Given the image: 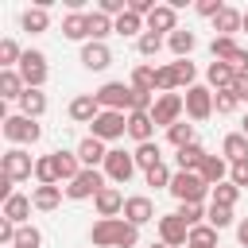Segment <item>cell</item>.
Segmentation results:
<instances>
[{"label": "cell", "instance_id": "cell-1", "mask_svg": "<svg viewBox=\"0 0 248 248\" xmlns=\"http://www.w3.org/2000/svg\"><path fill=\"white\" fill-rule=\"evenodd\" d=\"M89 240H93L97 248H136L140 229L128 225L124 217H105V221H97V225L89 229Z\"/></svg>", "mask_w": 248, "mask_h": 248}, {"label": "cell", "instance_id": "cell-2", "mask_svg": "<svg viewBox=\"0 0 248 248\" xmlns=\"http://www.w3.org/2000/svg\"><path fill=\"white\" fill-rule=\"evenodd\" d=\"M209 190H213V186H209L198 170H174V178H170V198H178V205H186V202H202Z\"/></svg>", "mask_w": 248, "mask_h": 248}, {"label": "cell", "instance_id": "cell-3", "mask_svg": "<svg viewBox=\"0 0 248 248\" xmlns=\"http://www.w3.org/2000/svg\"><path fill=\"white\" fill-rule=\"evenodd\" d=\"M182 112H186V97H182V93H159L155 105H151L155 128H174V124L182 120Z\"/></svg>", "mask_w": 248, "mask_h": 248}, {"label": "cell", "instance_id": "cell-4", "mask_svg": "<svg viewBox=\"0 0 248 248\" xmlns=\"http://www.w3.org/2000/svg\"><path fill=\"white\" fill-rule=\"evenodd\" d=\"M0 124H4V140H8V143H16V147H23V143H39V136H43L39 120H31V116H23V112L4 116Z\"/></svg>", "mask_w": 248, "mask_h": 248}, {"label": "cell", "instance_id": "cell-5", "mask_svg": "<svg viewBox=\"0 0 248 248\" xmlns=\"http://www.w3.org/2000/svg\"><path fill=\"white\" fill-rule=\"evenodd\" d=\"M93 97H97V105H101V108H112V112H132L136 89H132V85H124V81H105Z\"/></svg>", "mask_w": 248, "mask_h": 248}, {"label": "cell", "instance_id": "cell-6", "mask_svg": "<svg viewBox=\"0 0 248 248\" xmlns=\"http://www.w3.org/2000/svg\"><path fill=\"white\" fill-rule=\"evenodd\" d=\"M89 136H97L101 143L128 136V112H112V108H101V116L89 124Z\"/></svg>", "mask_w": 248, "mask_h": 248}, {"label": "cell", "instance_id": "cell-7", "mask_svg": "<svg viewBox=\"0 0 248 248\" xmlns=\"http://www.w3.org/2000/svg\"><path fill=\"white\" fill-rule=\"evenodd\" d=\"M136 170H140V167H136V155H132V151H124V147H108V155H105V178H108V182L124 186Z\"/></svg>", "mask_w": 248, "mask_h": 248}, {"label": "cell", "instance_id": "cell-8", "mask_svg": "<svg viewBox=\"0 0 248 248\" xmlns=\"http://www.w3.org/2000/svg\"><path fill=\"white\" fill-rule=\"evenodd\" d=\"M62 190H66V198H74V202L97 198V194L105 190V170H97V167H85V170H81L74 182H66Z\"/></svg>", "mask_w": 248, "mask_h": 248}, {"label": "cell", "instance_id": "cell-9", "mask_svg": "<svg viewBox=\"0 0 248 248\" xmlns=\"http://www.w3.org/2000/svg\"><path fill=\"white\" fill-rule=\"evenodd\" d=\"M16 70H19V78H23L27 89H43V85H46V74H50L43 50H23V62H19Z\"/></svg>", "mask_w": 248, "mask_h": 248}, {"label": "cell", "instance_id": "cell-10", "mask_svg": "<svg viewBox=\"0 0 248 248\" xmlns=\"http://www.w3.org/2000/svg\"><path fill=\"white\" fill-rule=\"evenodd\" d=\"M186 116L194 124H205L213 116V89L209 85H190L186 89Z\"/></svg>", "mask_w": 248, "mask_h": 248}, {"label": "cell", "instance_id": "cell-11", "mask_svg": "<svg viewBox=\"0 0 248 248\" xmlns=\"http://www.w3.org/2000/svg\"><path fill=\"white\" fill-rule=\"evenodd\" d=\"M0 170H4V178H12V182H23V178H31V174H35V159H31V151H23V147H12V151H4V159H0Z\"/></svg>", "mask_w": 248, "mask_h": 248}, {"label": "cell", "instance_id": "cell-12", "mask_svg": "<svg viewBox=\"0 0 248 248\" xmlns=\"http://www.w3.org/2000/svg\"><path fill=\"white\" fill-rule=\"evenodd\" d=\"M159 240L170 244V248H186V240H190V225H186L178 213H167V217H159Z\"/></svg>", "mask_w": 248, "mask_h": 248}, {"label": "cell", "instance_id": "cell-13", "mask_svg": "<svg viewBox=\"0 0 248 248\" xmlns=\"http://www.w3.org/2000/svg\"><path fill=\"white\" fill-rule=\"evenodd\" d=\"M143 23H147V31H155V35H174V31H178V8H174V4H159Z\"/></svg>", "mask_w": 248, "mask_h": 248}, {"label": "cell", "instance_id": "cell-14", "mask_svg": "<svg viewBox=\"0 0 248 248\" xmlns=\"http://www.w3.org/2000/svg\"><path fill=\"white\" fill-rule=\"evenodd\" d=\"M128 225H147V221H155V205H151V198H143V194H132L128 202H124V213H120Z\"/></svg>", "mask_w": 248, "mask_h": 248}, {"label": "cell", "instance_id": "cell-15", "mask_svg": "<svg viewBox=\"0 0 248 248\" xmlns=\"http://www.w3.org/2000/svg\"><path fill=\"white\" fill-rule=\"evenodd\" d=\"M66 112H70V120H74V124H93V120L101 116V105H97V97H93V93H78V97L70 101V108H66Z\"/></svg>", "mask_w": 248, "mask_h": 248}, {"label": "cell", "instance_id": "cell-16", "mask_svg": "<svg viewBox=\"0 0 248 248\" xmlns=\"http://www.w3.org/2000/svg\"><path fill=\"white\" fill-rule=\"evenodd\" d=\"M124 202H128V198H124L116 186H105V190L93 198V205H97V217H101V221H105V217H120V213H124Z\"/></svg>", "mask_w": 248, "mask_h": 248}, {"label": "cell", "instance_id": "cell-17", "mask_svg": "<svg viewBox=\"0 0 248 248\" xmlns=\"http://www.w3.org/2000/svg\"><path fill=\"white\" fill-rule=\"evenodd\" d=\"M74 151H78L81 167H105V155H108V147H105V143H101L97 136H85V140H81V143H78Z\"/></svg>", "mask_w": 248, "mask_h": 248}, {"label": "cell", "instance_id": "cell-18", "mask_svg": "<svg viewBox=\"0 0 248 248\" xmlns=\"http://www.w3.org/2000/svg\"><path fill=\"white\" fill-rule=\"evenodd\" d=\"M81 66L85 70H108L112 66V50L105 43H85L81 46Z\"/></svg>", "mask_w": 248, "mask_h": 248}, {"label": "cell", "instance_id": "cell-19", "mask_svg": "<svg viewBox=\"0 0 248 248\" xmlns=\"http://www.w3.org/2000/svg\"><path fill=\"white\" fill-rule=\"evenodd\" d=\"M205 81H209V89H213V93H225V89H232V81H236V70H232L229 62H209V70H205Z\"/></svg>", "mask_w": 248, "mask_h": 248}, {"label": "cell", "instance_id": "cell-20", "mask_svg": "<svg viewBox=\"0 0 248 248\" xmlns=\"http://www.w3.org/2000/svg\"><path fill=\"white\" fill-rule=\"evenodd\" d=\"M35 182L39 186H58L62 182V170H58V155H39L35 159Z\"/></svg>", "mask_w": 248, "mask_h": 248}, {"label": "cell", "instance_id": "cell-21", "mask_svg": "<svg viewBox=\"0 0 248 248\" xmlns=\"http://www.w3.org/2000/svg\"><path fill=\"white\" fill-rule=\"evenodd\" d=\"M229 167H232V163H229L225 155H205V163H202L198 174H202L209 186H221V182H229Z\"/></svg>", "mask_w": 248, "mask_h": 248}, {"label": "cell", "instance_id": "cell-22", "mask_svg": "<svg viewBox=\"0 0 248 248\" xmlns=\"http://www.w3.org/2000/svg\"><path fill=\"white\" fill-rule=\"evenodd\" d=\"M128 136H132L136 143H151V136H155L151 112H128Z\"/></svg>", "mask_w": 248, "mask_h": 248}, {"label": "cell", "instance_id": "cell-23", "mask_svg": "<svg viewBox=\"0 0 248 248\" xmlns=\"http://www.w3.org/2000/svg\"><path fill=\"white\" fill-rule=\"evenodd\" d=\"M31 209H35V202H31L27 194H12V198L4 202V217H8L12 225H27Z\"/></svg>", "mask_w": 248, "mask_h": 248}, {"label": "cell", "instance_id": "cell-24", "mask_svg": "<svg viewBox=\"0 0 248 248\" xmlns=\"http://www.w3.org/2000/svg\"><path fill=\"white\" fill-rule=\"evenodd\" d=\"M240 23H244V12L229 8V4H225V8H221V12L213 16V31H217V35H229V39H232V35L240 31Z\"/></svg>", "mask_w": 248, "mask_h": 248}, {"label": "cell", "instance_id": "cell-25", "mask_svg": "<svg viewBox=\"0 0 248 248\" xmlns=\"http://www.w3.org/2000/svg\"><path fill=\"white\" fill-rule=\"evenodd\" d=\"M205 155H209V151H205L202 143H186V147L174 151V163H178V170H202Z\"/></svg>", "mask_w": 248, "mask_h": 248}, {"label": "cell", "instance_id": "cell-26", "mask_svg": "<svg viewBox=\"0 0 248 248\" xmlns=\"http://www.w3.org/2000/svg\"><path fill=\"white\" fill-rule=\"evenodd\" d=\"M62 35L74 39V43L89 39V12H70V16L62 19Z\"/></svg>", "mask_w": 248, "mask_h": 248}, {"label": "cell", "instance_id": "cell-27", "mask_svg": "<svg viewBox=\"0 0 248 248\" xmlns=\"http://www.w3.org/2000/svg\"><path fill=\"white\" fill-rule=\"evenodd\" d=\"M221 155H225L229 163L248 159V136H244V132H229V136L221 140Z\"/></svg>", "mask_w": 248, "mask_h": 248}, {"label": "cell", "instance_id": "cell-28", "mask_svg": "<svg viewBox=\"0 0 248 248\" xmlns=\"http://www.w3.org/2000/svg\"><path fill=\"white\" fill-rule=\"evenodd\" d=\"M23 93H27V85H23L19 70H0V97L4 101H19Z\"/></svg>", "mask_w": 248, "mask_h": 248}, {"label": "cell", "instance_id": "cell-29", "mask_svg": "<svg viewBox=\"0 0 248 248\" xmlns=\"http://www.w3.org/2000/svg\"><path fill=\"white\" fill-rule=\"evenodd\" d=\"M62 186H35L31 190V202H35V209H43V213H50V209H58V202H62Z\"/></svg>", "mask_w": 248, "mask_h": 248}, {"label": "cell", "instance_id": "cell-30", "mask_svg": "<svg viewBox=\"0 0 248 248\" xmlns=\"http://www.w3.org/2000/svg\"><path fill=\"white\" fill-rule=\"evenodd\" d=\"M167 46H170V54H174V58H190V50L198 46V39H194V31L178 27L174 35H167Z\"/></svg>", "mask_w": 248, "mask_h": 248}, {"label": "cell", "instance_id": "cell-31", "mask_svg": "<svg viewBox=\"0 0 248 248\" xmlns=\"http://www.w3.org/2000/svg\"><path fill=\"white\" fill-rule=\"evenodd\" d=\"M19 112L31 116V120H39V116L46 112V93H43V89H27V93L19 97Z\"/></svg>", "mask_w": 248, "mask_h": 248}, {"label": "cell", "instance_id": "cell-32", "mask_svg": "<svg viewBox=\"0 0 248 248\" xmlns=\"http://www.w3.org/2000/svg\"><path fill=\"white\" fill-rule=\"evenodd\" d=\"M50 27V12L43 8V4H35V8H27L23 12V31H31V35H43Z\"/></svg>", "mask_w": 248, "mask_h": 248}, {"label": "cell", "instance_id": "cell-33", "mask_svg": "<svg viewBox=\"0 0 248 248\" xmlns=\"http://www.w3.org/2000/svg\"><path fill=\"white\" fill-rule=\"evenodd\" d=\"M112 31H116V35H136V39H140V35L147 31V23H143V19L128 8L124 16H116V19H112Z\"/></svg>", "mask_w": 248, "mask_h": 248}, {"label": "cell", "instance_id": "cell-34", "mask_svg": "<svg viewBox=\"0 0 248 248\" xmlns=\"http://www.w3.org/2000/svg\"><path fill=\"white\" fill-rule=\"evenodd\" d=\"M236 50H240V43H236V39H229V35H213V43H209L213 62H232V58H236Z\"/></svg>", "mask_w": 248, "mask_h": 248}, {"label": "cell", "instance_id": "cell-35", "mask_svg": "<svg viewBox=\"0 0 248 248\" xmlns=\"http://www.w3.org/2000/svg\"><path fill=\"white\" fill-rule=\"evenodd\" d=\"M132 155H136V167H140V170H151V167H159V163H163V151H159V143H155V140H151V143H136V151H132Z\"/></svg>", "mask_w": 248, "mask_h": 248}, {"label": "cell", "instance_id": "cell-36", "mask_svg": "<svg viewBox=\"0 0 248 248\" xmlns=\"http://www.w3.org/2000/svg\"><path fill=\"white\" fill-rule=\"evenodd\" d=\"M132 89H136V93H155V66L140 62V66L132 70Z\"/></svg>", "mask_w": 248, "mask_h": 248}, {"label": "cell", "instance_id": "cell-37", "mask_svg": "<svg viewBox=\"0 0 248 248\" xmlns=\"http://www.w3.org/2000/svg\"><path fill=\"white\" fill-rule=\"evenodd\" d=\"M58 155V170H62V182H74L85 167H81V159H78V151H54Z\"/></svg>", "mask_w": 248, "mask_h": 248}, {"label": "cell", "instance_id": "cell-38", "mask_svg": "<svg viewBox=\"0 0 248 248\" xmlns=\"http://www.w3.org/2000/svg\"><path fill=\"white\" fill-rule=\"evenodd\" d=\"M236 198H240V186H232V182H221V186L209 190V205H225V209H232Z\"/></svg>", "mask_w": 248, "mask_h": 248}, {"label": "cell", "instance_id": "cell-39", "mask_svg": "<svg viewBox=\"0 0 248 248\" xmlns=\"http://www.w3.org/2000/svg\"><path fill=\"white\" fill-rule=\"evenodd\" d=\"M186 248H217V229L213 225H194Z\"/></svg>", "mask_w": 248, "mask_h": 248}, {"label": "cell", "instance_id": "cell-40", "mask_svg": "<svg viewBox=\"0 0 248 248\" xmlns=\"http://www.w3.org/2000/svg\"><path fill=\"white\" fill-rule=\"evenodd\" d=\"M105 35H112V19L105 12H89V43H105Z\"/></svg>", "mask_w": 248, "mask_h": 248}, {"label": "cell", "instance_id": "cell-41", "mask_svg": "<svg viewBox=\"0 0 248 248\" xmlns=\"http://www.w3.org/2000/svg\"><path fill=\"white\" fill-rule=\"evenodd\" d=\"M167 143L178 151V147H186V143H198L194 140V124H186V120H178L174 128H167Z\"/></svg>", "mask_w": 248, "mask_h": 248}, {"label": "cell", "instance_id": "cell-42", "mask_svg": "<svg viewBox=\"0 0 248 248\" xmlns=\"http://www.w3.org/2000/svg\"><path fill=\"white\" fill-rule=\"evenodd\" d=\"M163 43H167V35H155V31H143V35L136 39V50H140L143 58H155V54L163 50Z\"/></svg>", "mask_w": 248, "mask_h": 248}, {"label": "cell", "instance_id": "cell-43", "mask_svg": "<svg viewBox=\"0 0 248 248\" xmlns=\"http://www.w3.org/2000/svg\"><path fill=\"white\" fill-rule=\"evenodd\" d=\"M170 66H174V81H178V89H190L194 78H198V66H194L190 58H174Z\"/></svg>", "mask_w": 248, "mask_h": 248}, {"label": "cell", "instance_id": "cell-44", "mask_svg": "<svg viewBox=\"0 0 248 248\" xmlns=\"http://www.w3.org/2000/svg\"><path fill=\"white\" fill-rule=\"evenodd\" d=\"M205 213H209V209H205L202 202H186V205H178V217H182L190 229H194V225H205Z\"/></svg>", "mask_w": 248, "mask_h": 248}, {"label": "cell", "instance_id": "cell-45", "mask_svg": "<svg viewBox=\"0 0 248 248\" xmlns=\"http://www.w3.org/2000/svg\"><path fill=\"white\" fill-rule=\"evenodd\" d=\"M12 248H43V232H39L35 225H19L16 244H12Z\"/></svg>", "mask_w": 248, "mask_h": 248}, {"label": "cell", "instance_id": "cell-46", "mask_svg": "<svg viewBox=\"0 0 248 248\" xmlns=\"http://www.w3.org/2000/svg\"><path fill=\"white\" fill-rule=\"evenodd\" d=\"M155 89H159V93H174V89H178L174 66H170V62H167V66H155Z\"/></svg>", "mask_w": 248, "mask_h": 248}, {"label": "cell", "instance_id": "cell-47", "mask_svg": "<svg viewBox=\"0 0 248 248\" xmlns=\"http://www.w3.org/2000/svg\"><path fill=\"white\" fill-rule=\"evenodd\" d=\"M170 178H174V174H170V167H167V163H159V167L143 170V182H147V186H163V190H170Z\"/></svg>", "mask_w": 248, "mask_h": 248}, {"label": "cell", "instance_id": "cell-48", "mask_svg": "<svg viewBox=\"0 0 248 248\" xmlns=\"http://www.w3.org/2000/svg\"><path fill=\"white\" fill-rule=\"evenodd\" d=\"M205 225H213L217 232H221V229H229V225H232V209H225V205H209Z\"/></svg>", "mask_w": 248, "mask_h": 248}, {"label": "cell", "instance_id": "cell-49", "mask_svg": "<svg viewBox=\"0 0 248 248\" xmlns=\"http://www.w3.org/2000/svg\"><path fill=\"white\" fill-rule=\"evenodd\" d=\"M236 97H232V89H225V93H213V112L217 116H229V112H236Z\"/></svg>", "mask_w": 248, "mask_h": 248}, {"label": "cell", "instance_id": "cell-50", "mask_svg": "<svg viewBox=\"0 0 248 248\" xmlns=\"http://www.w3.org/2000/svg\"><path fill=\"white\" fill-rule=\"evenodd\" d=\"M229 182H232V186H240V190L248 186V159H240V163H232V167H229Z\"/></svg>", "mask_w": 248, "mask_h": 248}, {"label": "cell", "instance_id": "cell-51", "mask_svg": "<svg viewBox=\"0 0 248 248\" xmlns=\"http://www.w3.org/2000/svg\"><path fill=\"white\" fill-rule=\"evenodd\" d=\"M194 8H198V16H205V19H213V16H217V12L225 8V4H221V0H198Z\"/></svg>", "mask_w": 248, "mask_h": 248}, {"label": "cell", "instance_id": "cell-52", "mask_svg": "<svg viewBox=\"0 0 248 248\" xmlns=\"http://www.w3.org/2000/svg\"><path fill=\"white\" fill-rule=\"evenodd\" d=\"M232 97H236V101H248V74H236V81H232Z\"/></svg>", "mask_w": 248, "mask_h": 248}, {"label": "cell", "instance_id": "cell-53", "mask_svg": "<svg viewBox=\"0 0 248 248\" xmlns=\"http://www.w3.org/2000/svg\"><path fill=\"white\" fill-rule=\"evenodd\" d=\"M236 240H240V248H248V217L236 221Z\"/></svg>", "mask_w": 248, "mask_h": 248}, {"label": "cell", "instance_id": "cell-54", "mask_svg": "<svg viewBox=\"0 0 248 248\" xmlns=\"http://www.w3.org/2000/svg\"><path fill=\"white\" fill-rule=\"evenodd\" d=\"M240 132H244V136H248V112H244V120H240Z\"/></svg>", "mask_w": 248, "mask_h": 248}, {"label": "cell", "instance_id": "cell-55", "mask_svg": "<svg viewBox=\"0 0 248 248\" xmlns=\"http://www.w3.org/2000/svg\"><path fill=\"white\" fill-rule=\"evenodd\" d=\"M240 31H248V12H244V23H240Z\"/></svg>", "mask_w": 248, "mask_h": 248}, {"label": "cell", "instance_id": "cell-56", "mask_svg": "<svg viewBox=\"0 0 248 248\" xmlns=\"http://www.w3.org/2000/svg\"><path fill=\"white\" fill-rule=\"evenodd\" d=\"M147 248H170V244H163V240H159V244H147Z\"/></svg>", "mask_w": 248, "mask_h": 248}]
</instances>
